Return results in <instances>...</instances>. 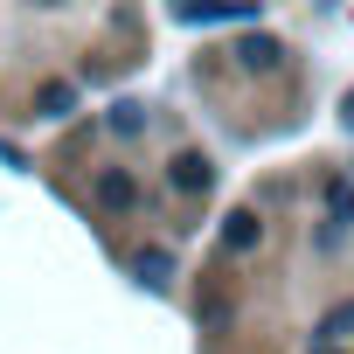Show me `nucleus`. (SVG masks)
I'll list each match as a JSON object with an SVG mask.
<instances>
[{
    "label": "nucleus",
    "mask_w": 354,
    "mask_h": 354,
    "mask_svg": "<svg viewBox=\"0 0 354 354\" xmlns=\"http://www.w3.org/2000/svg\"><path fill=\"white\" fill-rule=\"evenodd\" d=\"M167 181L181 188V195H202V188H209V160H202V153H181V160H174V174H167Z\"/></svg>",
    "instance_id": "f257e3e1"
},
{
    "label": "nucleus",
    "mask_w": 354,
    "mask_h": 354,
    "mask_svg": "<svg viewBox=\"0 0 354 354\" xmlns=\"http://www.w3.org/2000/svg\"><path fill=\"white\" fill-rule=\"evenodd\" d=\"M97 202L104 209H132V174H97Z\"/></svg>",
    "instance_id": "f03ea898"
},
{
    "label": "nucleus",
    "mask_w": 354,
    "mask_h": 354,
    "mask_svg": "<svg viewBox=\"0 0 354 354\" xmlns=\"http://www.w3.org/2000/svg\"><path fill=\"white\" fill-rule=\"evenodd\" d=\"M223 243H230V250H250V243H257V216H230Z\"/></svg>",
    "instance_id": "7ed1b4c3"
},
{
    "label": "nucleus",
    "mask_w": 354,
    "mask_h": 354,
    "mask_svg": "<svg viewBox=\"0 0 354 354\" xmlns=\"http://www.w3.org/2000/svg\"><path fill=\"white\" fill-rule=\"evenodd\" d=\"M326 202H333V223H354V188H340V181H333V188H326Z\"/></svg>",
    "instance_id": "20e7f679"
},
{
    "label": "nucleus",
    "mask_w": 354,
    "mask_h": 354,
    "mask_svg": "<svg viewBox=\"0 0 354 354\" xmlns=\"http://www.w3.org/2000/svg\"><path fill=\"white\" fill-rule=\"evenodd\" d=\"M347 326H354V306H340V313H326V326H319V340H340Z\"/></svg>",
    "instance_id": "39448f33"
},
{
    "label": "nucleus",
    "mask_w": 354,
    "mask_h": 354,
    "mask_svg": "<svg viewBox=\"0 0 354 354\" xmlns=\"http://www.w3.org/2000/svg\"><path fill=\"white\" fill-rule=\"evenodd\" d=\"M42 111H49V118L70 111V84H49V91H42Z\"/></svg>",
    "instance_id": "423d86ee"
},
{
    "label": "nucleus",
    "mask_w": 354,
    "mask_h": 354,
    "mask_svg": "<svg viewBox=\"0 0 354 354\" xmlns=\"http://www.w3.org/2000/svg\"><path fill=\"white\" fill-rule=\"evenodd\" d=\"M347 118H354V97H347Z\"/></svg>",
    "instance_id": "0eeeda50"
},
{
    "label": "nucleus",
    "mask_w": 354,
    "mask_h": 354,
    "mask_svg": "<svg viewBox=\"0 0 354 354\" xmlns=\"http://www.w3.org/2000/svg\"><path fill=\"white\" fill-rule=\"evenodd\" d=\"M319 354H333V347H319Z\"/></svg>",
    "instance_id": "6e6552de"
}]
</instances>
